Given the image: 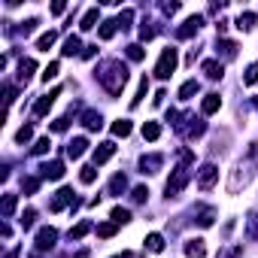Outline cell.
<instances>
[{
    "label": "cell",
    "instance_id": "f35d334b",
    "mask_svg": "<svg viewBox=\"0 0 258 258\" xmlns=\"http://www.w3.org/2000/svg\"><path fill=\"white\" fill-rule=\"evenodd\" d=\"M49 149H52V140H49V137H40V140L31 146V155H46Z\"/></svg>",
    "mask_w": 258,
    "mask_h": 258
},
{
    "label": "cell",
    "instance_id": "8992f818",
    "mask_svg": "<svg viewBox=\"0 0 258 258\" xmlns=\"http://www.w3.org/2000/svg\"><path fill=\"white\" fill-rule=\"evenodd\" d=\"M195 173H198V188H201V191H210V188L216 185V179H219V167H216L213 161L201 164Z\"/></svg>",
    "mask_w": 258,
    "mask_h": 258
},
{
    "label": "cell",
    "instance_id": "9f6ffc18",
    "mask_svg": "<svg viewBox=\"0 0 258 258\" xmlns=\"http://www.w3.org/2000/svg\"><path fill=\"white\" fill-rule=\"evenodd\" d=\"M19 255H22V246H16V249H10V252H7V258H19Z\"/></svg>",
    "mask_w": 258,
    "mask_h": 258
},
{
    "label": "cell",
    "instance_id": "4316f807",
    "mask_svg": "<svg viewBox=\"0 0 258 258\" xmlns=\"http://www.w3.org/2000/svg\"><path fill=\"white\" fill-rule=\"evenodd\" d=\"M88 231H94V225H91L88 219H82V222H79L76 228H70V231H67V237H70V240H82V237H85Z\"/></svg>",
    "mask_w": 258,
    "mask_h": 258
},
{
    "label": "cell",
    "instance_id": "f907efd6",
    "mask_svg": "<svg viewBox=\"0 0 258 258\" xmlns=\"http://www.w3.org/2000/svg\"><path fill=\"white\" fill-rule=\"evenodd\" d=\"M161 13L164 16H176L179 13V4H161Z\"/></svg>",
    "mask_w": 258,
    "mask_h": 258
},
{
    "label": "cell",
    "instance_id": "816d5d0a",
    "mask_svg": "<svg viewBox=\"0 0 258 258\" xmlns=\"http://www.w3.org/2000/svg\"><path fill=\"white\" fill-rule=\"evenodd\" d=\"M94 55H97V46H85V52H82V58H85V61H91Z\"/></svg>",
    "mask_w": 258,
    "mask_h": 258
},
{
    "label": "cell",
    "instance_id": "484cf974",
    "mask_svg": "<svg viewBox=\"0 0 258 258\" xmlns=\"http://www.w3.org/2000/svg\"><path fill=\"white\" fill-rule=\"evenodd\" d=\"M140 134H143V140H149V143H155V140L161 137V124H158V121H146Z\"/></svg>",
    "mask_w": 258,
    "mask_h": 258
},
{
    "label": "cell",
    "instance_id": "f1b7e54d",
    "mask_svg": "<svg viewBox=\"0 0 258 258\" xmlns=\"http://www.w3.org/2000/svg\"><path fill=\"white\" fill-rule=\"evenodd\" d=\"M198 91H201V82H198V79H188V82L179 88V100H191Z\"/></svg>",
    "mask_w": 258,
    "mask_h": 258
},
{
    "label": "cell",
    "instance_id": "603a6c76",
    "mask_svg": "<svg viewBox=\"0 0 258 258\" xmlns=\"http://www.w3.org/2000/svg\"><path fill=\"white\" fill-rule=\"evenodd\" d=\"M255 22H258V16H255V13H240L234 25H237V31H243V34H249V31L255 28Z\"/></svg>",
    "mask_w": 258,
    "mask_h": 258
},
{
    "label": "cell",
    "instance_id": "ee69618b",
    "mask_svg": "<svg viewBox=\"0 0 258 258\" xmlns=\"http://www.w3.org/2000/svg\"><path fill=\"white\" fill-rule=\"evenodd\" d=\"M258 82V61L255 64H249L246 67V73H243V85H255Z\"/></svg>",
    "mask_w": 258,
    "mask_h": 258
},
{
    "label": "cell",
    "instance_id": "e0dca14e",
    "mask_svg": "<svg viewBox=\"0 0 258 258\" xmlns=\"http://www.w3.org/2000/svg\"><path fill=\"white\" fill-rule=\"evenodd\" d=\"M219 106H222V97H219L216 91H210V94H204V100H201V115H213V112H219Z\"/></svg>",
    "mask_w": 258,
    "mask_h": 258
},
{
    "label": "cell",
    "instance_id": "d4e9b609",
    "mask_svg": "<svg viewBox=\"0 0 258 258\" xmlns=\"http://www.w3.org/2000/svg\"><path fill=\"white\" fill-rule=\"evenodd\" d=\"M124 188H127V176H124V173H115V176L109 179L106 195H124Z\"/></svg>",
    "mask_w": 258,
    "mask_h": 258
},
{
    "label": "cell",
    "instance_id": "2e32d148",
    "mask_svg": "<svg viewBox=\"0 0 258 258\" xmlns=\"http://www.w3.org/2000/svg\"><path fill=\"white\" fill-rule=\"evenodd\" d=\"M82 127H85V131H100V127H103V115L97 109H85L82 112Z\"/></svg>",
    "mask_w": 258,
    "mask_h": 258
},
{
    "label": "cell",
    "instance_id": "5bb4252c",
    "mask_svg": "<svg viewBox=\"0 0 258 258\" xmlns=\"http://www.w3.org/2000/svg\"><path fill=\"white\" fill-rule=\"evenodd\" d=\"M164 167V155L155 152V155H143L140 158V173H158Z\"/></svg>",
    "mask_w": 258,
    "mask_h": 258
},
{
    "label": "cell",
    "instance_id": "ffe728a7",
    "mask_svg": "<svg viewBox=\"0 0 258 258\" xmlns=\"http://www.w3.org/2000/svg\"><path fill=\"white\" fill-rule=\"evenodd\" d=\"M34 70H37V61H34V58H22V61H19V82L28 85L31 76H34Z\"/></svg>",
    "mask_w": 258,
    "mask_h": 258
},
{
    "label": "cell",
    "instance_id": "44dd1931",
    "mask_svg": "<svg viewBox=\"0 0 258 258\" xmlns=\"http://www.w3.org/2000/svg\"><path fill=\"white\" fill-rule=\"evenodd\" d=\"M201 70H204V76H207V79H213V82L225 76V64H222V61H204V64H201Z\"/></svg>",
    "mask_w": 258,
    "mask_h": 258
},
{
    "label": "cell",
    "instance_id": "74e56055",
    "mask_svg": "<svg viewBox=\"0 0 258 258\" xmlns=\"http://www.w3.org/2000/svg\"><path fill=\"white\" fill-rule=\"evenodd\" d=\"M109 219H112L115 225H127V222H131V213H127L124 207H115V210L109 213Z\"/></svg>",
    "mask_w": 258,
    "mask_h": 258
},
{
    "label": "cell",
    "instance_id": "d6a6232c",
    "mask_svg": "<svg viewBox=\"0 0 258 258\" xmlns=\"http://www.w3.org/2000/svg\"><path fill=\"white\" fill-rule=\"evenodd\" d=\"M146 252H164V237L161 234H149L146 237Z\"/></svg>",
    "mask_w": 258,
    "mask_h": 258
},
{
    "label": "cell",
    "instance_id": "ac0fdd59",
    "mask_svg": "<svg viewBox=\"0 0 258 258\" xmlns=\"http://www.w3.org/2000/svg\"><path fill=\"white\" fill-rule=\"evenodd\" d=\"M185 255H188V258H204V255H207V240H201V237L185 240Z\"/></svg>",
    "mask_w": 258,
    "mask_h": 258
},
{
    "label": "cell",
    "instance_id": "9c48e42d",
    "mask_svg": "<svg viewBox=\"0 0 258 258\" xmlns=\"http://www.w3.org/2000/svg\"><path fill=\"white\" fill-rule=\"evenodd\" d=\"M37 252H46V249H52L55 243H58V228H52V225H46V228H40L37 231Z\"/></svg>",
    "mask_w": 258,
    "mask_h": 258
},
{
    "label": "cell",
    "instance_id": "f546056e",
    "mask_svg": "<svg viewBox=\"0 0 258 258\" xmlns=\"http://www.w3.org/2000/svg\"><path fill=\"white\" fill-rule=\"evenodd\" d=\"M115 31H118V22H115V19H109V22H103V25H100L97 37H100V40H112V37H115Z\"/></svg>",
    "mask_w": 258,
    "mask_h": 258
},
{
    "label": "cell",
    "instance_id": "bcb514c9",
    "mask_svg": "<svg viewBox=\"0 0 258 258\" xmlns=\"http://www.w3.org/2000/svg\"><path fill=\"white\" fill-rule=\"evenodd\" d=\"M146 198H149V188H146V185H137V188L131 191V201H134V204H146Z\"/></svg>",
    "mask_w": 258,
    "mask_h": 258
},
{
    "label": "cell",
    "instance_id": "7a4b0ae2",
    "mask_svg": "<svg viewBox=\"0 0 258 258\" xmlns=\"http://www.w3.org/2000/svg\"><path fill=\"white\" fill-rule=\"evenodd\" d=\"M167 121L173 124V131H176L185 143H195L198 137L207 134V121H204V115H195L191 109H185V112L170 109V112H167Z\"/></svg>",
    "mask_w": 258,
    "mask_h": 258
},
{
    "label": "cell",
    "instance_id": "1f68e13d",
    "mask_svg": "<svg viewBox=\"0 0 258 258\" xmlns=\"http://www.w3.org/2000/svg\"><path fill=\"white\" fill-rule=\"evenodd\" d=\"M55 40H58V31H49V34H43V37L37 40V49H40V52H49V49L55 46Z\"/></svg>",
    "mask_w": 258,
    "mask_h": 258
},
{
    "label": "cell",
    "instance_id": "ba28073f",
    "mask_svg": "<svg viewBox=\"0 0 258 258\" xmlns=\"http://www.w3.org/2000/svg\"><path fill=\"white\" fill-rule=\"evenodd\" d=\"M201 28H204V16H188V19L176 28V40H191V37H198Z\"/></svg>",
    "mask_w": 258,
    "mask_h": 258
},
{
    "label": "cell",
    "instance_id": "7bdbcfd3",
    "mask_svg": "<svg viewBox=\"0 0 258 258\" xmlns=\"http://www.w3.org/2000/svg\"><path fill=\"white\" fill-rule=\"evenodd\" d=\"M94 231H97V237H103V240H106V237H112V234L118 231V225H115V222H103V225H97Z\"/></svg>",
    "mask_w": 258,
    "mask_h": 258
},
{
    "label": "cell",
    "instance_id": "7dc6e473",
    "mask_svg": "<svg viewBox=\"0 0 258 258\" xmlns=\"http://www.w3.org/2000/svg\"><path fill=\"white\" fill-rule=\"evenodd\" d=\"M31 137H34V127H31V124H25V127H19L16 143H31Z\"/></svg>",
    "mask_w": 258,
    "mask_h": 258
},
{
    "label": "cell",
    "instance_id": "52a82bcc",
    "mask_svg": "<svg viewBox=\"0 0 258 258\" xmlns=\"http://www.w3.org/2000/svg\"><path fill=\"white\" fill-rule=\"evenodd\" d=\"M64 207H79V201H76L73 188H67V185H64V188H58V191H55V198L49 201V210H52V213H61Z\"/></svg>",
    "mask_w": 258,
    "mask_h": 258
},
{
    "label": "cell",
    "instance_id": "e575fe53",
    "mask_svg": "<svg viewBox=\"0 0 258 258\" xmlns=\"http://www.w3.org/2000/svg\"><path fill=\"white\" fill-rule=\"evenodd\" d=\"M127 134H131V121H127V118L112 121V137H127Z\"/></svg>",
    "mask_w": 258,
    "mask_h": 258
},
{
    "label": "cell",
    "instance_id": "d6986e66",
    "mask_svg": "<svg viewBox=\"0 0 258 258\" xmlns=\"http://www.w3.org/2000/svg\"><path fill=\"white\" fill-rule=\"evenodd\" d=\"M82 52H85V46L79 43V37H76V34H70V37L64 40V49H61V55H64V58H73V55H82Z\"/></svg>",
    "mask_w": 258,
    "mask_h": 258
},
{
    "label": "cell",
    "instance_id": "4dcf8cb0",
    "mask_svg": "<svg viewBox=\"0 0 258 258\" xmlns=\"http://www.w3.org/2000/svg\"><path fill=\"white\" fill-rule=\"evenodd\" d=\"M246 237H249V240H258V213H255V210L246 216Z\"/></svg>",
    "mask_w": 258,
    "mask_h": 258
},
{
    "label": "cell",
    "instance_id": "8fae6325",
    "mask_svg": "<svg viewBox=\"0 0 258 258\" xmlns=\"http://www.w3.org/2000/svg\"><path fill=\"white\" fill-rule=\"evenodd\" d=\"M61 94V88H52L49 94H40V100L34 103V118H43L49 109H52V103H55V97Z\"/></svg>",
    "mask_w": 258,
    "mask_h": 258
},
{
    "label": "cell",
    "instance_id": "7c38bea8",
    "mask_svg": "<svg viewBox=\"0 0 258 258\" xmlns=\"http://www.w3.org/2000/svg\"><path fill=\"white\" fill-rule=\"evenodd\" d=\"M61 176H64V161L61 158L40 164V179H61Z\"/></svg>",
    "mask_w": 258,
    "mask_h": 258
},
{
    "label": "cell",
    "instance_id": "db71d44e",
    "mask_svg": "<svg viewBox=\"0 0 258 258\" xmlns=\"http://www.w3.org/2000/svg\"><path fill=\"white\" fill-rule=\"evenodd\" d=\"M164 97H167V91H164V88H161V91H158V94H155V106H161V103H164Z\"/></svg>",
    "mask_w": 258,
    "mask_h": 258
},
{
    "label": "cell",
    "instance_id": "680465c9",
    "mask_svg": "<svg viewBox=\"0 0 258 258\" xmlns=\"http://www.w3.org/2000/svg\"><path fill=\"white\" fill-rule=\"evenodd\" d=\"M252 103H255V109H258V97H255V100H252Z\"/></svg>",
    "mask_w": 258,
    "mask_h": 258
},
{
    "label": "cell",
    "instance_id": "681fc988",
    "mask_svg": "<svg viewBox=\"0 0 258 258\" xmlns=\"http://www.w3.org/2000/svg\"><path fill=\"white\" fill-rule=\"evenodd\" d=\"M4 91H7V103L13 106V103H16V85H13V82H7V85H4Z\"/></svg>",
    "mask_w": 258,
    "mask_h": 258
},
{
    "label": "cell",
    "instance_id": "91938a15",
    "mask_svg": "<svg viewBox=\"0 0 258 258\" xmlns=\"http://www.w3.org/2000/svg\"><path fill=\"white\" fill-rule=\"evenodd\" d=\"M31 258H43V255H40V252H37V255H31Z\"/></svg>",
    "mask_w": 258,
    "mask_h": 258
},
{
    "label": "cell",
    "instance_id": "5b68a950",
    "mask_svg": "<svg viewBox=\"0 0 258 258\" xmlns=\"http://www.w3.org/2000/svg\"><path fill=\"white\" fill-rule=\"evenodd\" d=\"M176 64H179V55H176V49H173V46H167V49L161 52L158 64H155V76H158V79H170V76H173V70H176Z\"/></svg>",
    "mask_w": 258,
    "mask_h": 258
},
{
    "label": "cell",
    "instance_id": "f5cc1de1",
    "mask_svg": "<svg viewBox=\"0 0 258 258\" xmlns=\"http://www.w3.org/2000/svg\"><path fill=\"white\" fill-rule=\"evenodd\" d=\"M67 10V4H61V0H58V4H52V16H61Z\"/></svg>",
    "mask_w": 258,
    "mask_h": 258
},
{
    "label": "cell",
    "instance_id": "ab89813d",
    "mask_svg": "<svg viewBox=\"0 0 258 258\" xmlns=\"http://www.w3.org/2000/svg\"><path fill=\"white\" fill-rule=\"evenodd\" d=\"M19 222H22V228H25V231H31V228H34V222H37V210H34V207H28V210L22 213V219H19Z\"/></svg>",
    "mask_w": 258,
    "mask_h": 258
},
{
    "label": "cell",
    "instance_id": "6da1fadb",
    "mask_svg": "<svg viewBox=\"0 0 258 258\" xmlns=\"http://www.w3.org/2000/svg\"><path fill=\"white\" fill-rule=\"evenodd\" d=\"M94 79L100 82V88H103L109 97H118V94L124 91V85H127V67H124L118 58H106V61L97 64Z\"/></svg>",
    "mask_w": 258,
    "mask_h": 258
},
{
    "label": "cell",
    "instance_id": "3957f363",
    "mask_svg": "<svg viewBox=\"0 0 258 258\" xmlns=\"http://www.w3.org/2000/svg\"><path fill=\"white\" fill-rule=\"evenodd\" d=\"M191 167H195V152H191V149H179L176 167H173V173H170V179H167V185H164L167 201H170V198H179V195L185 191V185H188V179H191Z\"/></svg>",
    "mask_w": 258,
    "mask_h": 258
},
{
    "label": "cell",
    "instance_id": "f6af8a7d",
    "mask_svg": "<svg viewBox=\"0 0 258 258\" xmlns=\"http://www.w3.org/2000/svg\"><path fill=\"white\" fill-rule=\"evenodd\" d=\"M40 182H43V179H40V176H28V179H22V188H25V191H28V195H34V191H37V188H40Z\"/></svg>",
    "mask_w": 258,
    "mask_h": 258
},
{
    "label": "cell",
    "instance_id": "7402d4cb",
    "mask_svg": "<svg viewBox=\"0 0 258 258\" xmlns=\"http://www.w3.org/2000/svg\"><path fill=\"white\" fill-rule=\"evenodd\" d=\"M85 149H88V140H85V137H73V140L67 143V158H73V161H76V158H82V155H85Z\"/></svg>",
    "mask_w": 258,
    "mask_h": 258
},
{
    "label": "cell",
    "instance_id": "83f0119b",
    "mask_svg": "<svg viewBox=\"0 0 258 258\" xmlns=\"http://www.w3.org/2000/svg\"><path fill=\"white\" fill-rule=\"evenodd\" d=\"M97 19H100V10H97V7H91V10H88V13L82 16V22H79V28H82V31H91V28L97 25Z\"/></svg>",
    "mask_w": 258,
    "mask_h": 258
},
{
    "label": "cell",
    "instance_id": "4fadbf2b",
    "mask_svg": "<svg viewBox=\"0 0 258 258\" xmlns=\"http://www.w3.org/2000/svg\"><path fill=\"white\" fill-rule=\"evenodd\" d=\"M112 155H115V143H112V140H106V143H97V149H94V155H91V158H94V167L106 164Z\"/></svg>",
    "mask_w": 258,
    "mask_h": 258
},
{
    "label": "cell",
    "instance_id": "277c9868",
    "mask_svg": "<svg viewBox=\"0 0 258 258\" xmlns=\"http://www.w3.org/2000/svg\"><path fill=\"white\" fill-rule=\"evenodd\" d=\"M255 152H258V146L252 143L249 158H243V161H237V164H234V170H231V176H228V195H240V191L252 182V173H255L252 158H255Z\"/></svg>",
    "mask_w": 258,
    "mask_h": 258
},
{
    "label": "cell",
    "instance_id": "c3c4849f",
    "mask_svg": "<svg viewBox=\"0 0 258 258\" xmlns=\"http://www.w3.org/2000/svg\"><path fill=\"white\" fill-rule=\"evenodd\" d=\"M58 70H61V64H58V61H52V64L43 70V82H52V79L58 76Z\"/></svg>",
    "mask_w": 258,
    "mask_h": 258
},
{
    "label": "cell",
    "instance_id": "b9f144b4",
    "mask_svg": "<svg viewBox=\"0 0 258 258\" xmlns=\"http://www.w3.org/2000/svg\"><path fill=\"white\" fill-rule=\"evenodd\" d=\"M146 91H149V79L143 76V79H140V91H137V97L131 100V109H137V106L143 103V97H146Z\"/></svg>",
    "mask_w": 258,
    "mask_h": 258
},
{
    "label": "cell",
    "instance_id": "30bf717a",
    "mask_svg": "<svg viewBox=\"0 0 258 258\" xmlns=\"http://www.w3.org/2000/svg\"><path fill=\"white\" fill-rule=\"evenodd\" d=\"M191 216H195V222H198L201 228H210V225L216 222L219 210H216V207H207V204H198V207L191 210Z\"/></svg>",
    "mask_w": 258,
    "mask_h": 258
},
{
    "label": "cell",
    "instance_id": "60d3db41",
    "mask_svg": "<svg viewBox=\"0 0 258 258\" xmlns=\"http://www.w3.org/2000/svg\"><path fill=\"white\" fill-rule=\"evenodd\" d=\"M115 22H118V28H121V31H127V28H131V22H134V10H121Z\"/></svg>",
    "mask_w": 258,
    "mask_h": 258
},
{
    "label": "cell",
    "instance_id": "836d02e7",
    "mask_svg": "<svg viewBox=\"0 0 258 258\" xmlns=\"http://www.w3.org/2000/svg\"><path fill=\"white\" fill-rule=\"evenodd\" d=\"M124 55H127V61H134V64L146 58V52H143V46H140V43H131V46L124 49Z\"/></svg>",
    "mask_w": 258,
    "mask_h": 258
},
{
    "label": "cell",
    "instance_id": "6f0895ef",
    "mask_svg": "<svg viewBox=\"0 0 258 258\" xmlns=\"http://www.w3.org/2000/svg\"><path fill=\"white\" fill-rule=\"evenodd\" d=\"M112 258H134V255H131V252H124V255H112Z\"/></svg>",
    "mask_w": 258,
    "mask_h": 258
},
{
    "label": "cell",
    "instance_id": "d590c367",
    "mask_svg": "<svg viewBox=\"0 0 258 258\" xmlns=\"http://www.w3.org/2000/svg\"><path fill=\"white\" fill-rule=\"evenodd\" d=\"M16 204H19V198H16V195H4V207H0L4 219H10V216L16 213Z\"/></svg>",
    "mask_w": 258,
    "mask_h": 258
},
{
    "label": "cell",
    "instance_id": "9a60e30c",
    "mask_svg": "<svg viewBox=\"0 0 258 258\" xmlns=\"http://www.w3.org/2000/svg\"><path fill=\"white\" fill-rule=\"evenodd\" d=\"M237 49H240V46H237L234 40H225V37H219V43H216V52L222 55V61H234V58H237Z\"/></svg>",
    "mask_w": 258,
    "mask_h": 258
},
{
    "label": "cell",
    "instance_id": "8d00e7d4",
    "mask_svg": "<svg viewBox=\"0 0 258 258\" xmlns=\"http://www.w3.org/2000/svg\"><path fill=\"white\" fill-rule=\"evenodd\" d=\"M94 179H97V167H94V164H85L82 173H79V182H82V185H91Z\"/></svg>",
    "mask_w": 258,
    "mask_h": 258
},
{
    "label": "cell",
    "instance_id": "11a10c76",
    "mask_svg": "<svg viewBox=\"0 0 258 258\" xmlns=\"http://www.w3.org/2000/svg\"><path fill=\"white\" fill-rule=\"evenodd\" d=\"M195 58H198V49H191V52L185 55V64H195Z\"/></svg>",
    "mask_w": 258,
    "mask_h": 258
},
{
    "label": "cell",
    "instance_id": "cb8c5ba5",
    "mask_svg": "<svg viewBox=\"0 0 258 258\" xmlns=\"http://www.w3.org/2000/svg\"><path fill=\"white\" fill-rule=\"evenodd\" d=\"M158 31H161V25H158V22H152V19H143V25H140V40H143V43H149V40H152Z\"/></svg>",
    "mask_w": 258,
    "mask_h": 258
}]
</instances>
